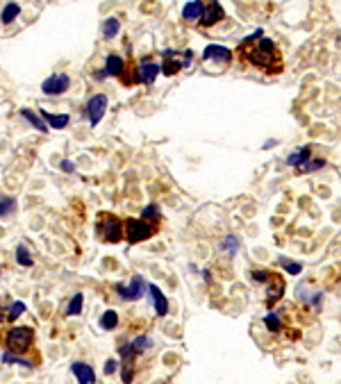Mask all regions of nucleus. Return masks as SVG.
Listing matches in <instances>:
<instances>
[{
    "label": "nucleus",
    "mask_w": 341,
    "mask_h": 384,
    "mask_svg": "<svg viewBox=\"0 0 341 384\" xmlns=\"http://www.w3.org/2000/svg\"><path fill=\"white\" fill-rule=\"evenodd\" d=\"M264 30H257V32L248 34L244 41L239 44V52L250 66L259 68V71L275 75L282 71V55L280 48L269 39V36H262Z\"/></svg>",
    "instance_id": "nucleus-1"
},
{
    "label": "nucleus",
    "mask_w": 341,
    "mask_h": 384,
    "mask_svg": "<svg viewBox=\"0 0 341 384\" xmlns=\"http://www.w3.org/2000/svg\"><path fill=\"white\" fill-rule=\"evenodd\" d=\"M34 343V330L30 325H18V328H12L7 334H5V346H7L9 352H16V355H23L32 348Z\"/></svg>",
    "instance_id": "nucleus-2"
},
{
    "label": "nucleus",
    "mask_w": 341,
    "mask_h": 384,
    "mask_svg": "<svg viewBox=\"0 0 341 384\" xmlns=\"http://www.w3.org/2000/svg\"><path fill=\"white\" fill-rule=\"evenodd\" d=\"M157 232V223H150L146 218H128L123 223V236L128 244H141V241L150 239Z\"/></svg>",
    "instance_id": "nucleus-3"
},
{
    "label": "nucleus",
    "mask_w": 341,
    "mask_h": 384,
    "mask_svg": "<svg viewBox=\"0 0 341 384\" xmlns=\"http://www.w3.org/2000/svg\"><path fill=\"white\" fill-rule=\"evenodd\" d=\"M96 234L107 244H118L123 239V220L114 214H101L96 223Z\"/></svg>",
    "instance_id": "nucleus-4"
},
{
    "label": "nucleus",
    "mask_w": 341,
    "mask_h": 384,
    "mask_svg": "<svg viewBox=\"0 0 341 384\" xmlns=\"http://www.w3.org/2000/svg\"><path fill=\"white\" fill-rule=\"evenodd\" d=\"M107 107H109V98L105 96V93H96V96H91L87 100V105H85V116H87V120H89V125H91V128H96V125L105 118Z\"/></svg>",
    "instance_id": "nucleus-5"
},
{
    "label": "nucleus",
    "mask_w": 341,
    "mask_h": 384,
    "mask_svg": "<svg viewBox=\"0 0 341 384\" xmlns=\"http://www.w3.org/2000/svg\"><path fill=\"white\" fill-rule=\"evenodd\" d=\"M68 89H71V75L68 73H55V75L46 77L41 82V91L46 96H64Z\"/></svg>",
    "instance_id": "nucleus-6"
},
{
    "label": "nucleus",
    "mask_w": 341,
    "mask_h": 384,
    "mask_svg": "<svg viewBox=\"0 0 341 384\" xmlns=\"http://www.w3.org/2000/svg\"><path fill=\"white\" fill-rule=\"evenodd\" d=\"M234 59L232 50L225 48V46H218V44H209L207 48L203 50V62H214L218 68H225L230 66Z\"/></svg>",
    "instance_id": "nucleus-7"
},
{
    "label": "nucleus",
    "mask_w": 341,
    "mask_h": 384,
    "mask_svg": "<svg viewBox=\"0 0 341 384\" xmlns=\"http://www.w3.org/2000/svg\"><path fill=\"white\" fill-rule=\"evenodd\" d=\"M146 287H148V284L144 282V277H141V275H134L132 280H130V284H116L114 289L118 291V296L123 298V300L134 302V300H139V298L146 293Z\"/></svg>",
    "instance_id": "nucleus-8"
},
{
    "label": "nucleus",
    "mask_w": 341,
    "mask_h": 384,
    "mask_svg": "<svg viewBox=\"0 0 341 384\" xmlns=\"http://www.w3.org/2000/svg\"><path fill=\"white\" fill-rule=\"evenodd\" d=\"M225 16L223 7L218 0H205L203 5V16H200V25L203 28H212V25H216L218 21Z\"/></svg>",
    "instance_id": "nucleus-9"
},
{
    "label": "nucleus",
    "mask_w": 341,
    "mask_h": 384,
    "mask_svg": "<svg viewBox=\"0 0 341 384\" xmlns=\"http://www.w3.org/2000/svg\"><path fill=\"white\" fill-rule=\"evenodd\" d=\"M125 73V59L121 55H107V59H105V68L103 71H98L96 80H103V77L112 75V77H121Z\"/></svg>",
    "instance_id": "nucleus-10"
},
{
    "label": "nucleus",
    "mask_w": 341,
    "mask_h": 384,
    "mask_svg": "<svg viewBox=\"0 0 341 384\" xmlns=\"http://www.w3.org/2000/svg\"><path fill=\"white\" fill-rule=\"evenodd\" d=\"M162 73V66L155 64V62H144L139 68H136V75H134V82H141V84H153L157 80V75Z\"/></svg>",
    "instance_id": "nucleus-11"
},
{
    "label": "nucleus",
    "mask_w": 341,
    "mask_h": 384,
    "mask_svg": "<svg viewBox=\"0 0 341 384\" xmlns=\"http://www.w3.org/2000/svg\"><path fill=\"white\" fill-rule=\"evenodd\" d=\"M148 296L153 298V305H155V312H157V316H166L169 314V300L164 298V291H162L157 284H148Z\"/></svg>",
    "instance_id": "nucleus-12"
},
{
    "label": "nucleus",
    "mask_w": 341,
    "mask_h": 384,
    "mask_svg": "<svg viewBox=\"0 0 341 384\" xmlns=\"http://www.w3.org/2000/svg\"><path fill=\"white\" fill-rule=\"evenodd\" d=\"M203 5H205V0H189V3L182 7V18H185V23L189 25H193V23H198L203 16Z\"/></svg>",
    "instance_id": "nucleus-13"
},
{
    "label": "nucleus",
    "mask_w": 341,
    "mask_h": 384,
    "mask_svg": "<svg viewBox=\"0 0 341 384\" xmlns=\"http://www.w3.org/2000/svg\"><path fill=\"white\" fill-rule=\"evenodd\" d=\"M71 373L77 377V382H82V384H93V382H96V373H93V368L89 364H85V361H73Z\"/></svg>",
    "instance_id": "nucleus-14"
},
{
    "label": "nucleus",
    "mask_w": 341,
    "mask_h": 384,
    "mask_svg": "<svg viewBox=\"0 0 341 384\" xmlns=\"http://www.w3.org/2000/svg\"><path fill=\"white\" fill-rule=\"evenodd\" d=\"M21 116H23L25 120H28V123L32 125L34 130H39L41 134H46V132H48V130H50V128H48V123H46V120L41 118V114H34L32 109H21Z\"/></svg>",
    "instance_id": "nucleus-15"
},
{
    "label": "nucleus",
    "mask_w": 341,
    "mask_h": 384,
    "mask_svg": "<svg viewBox=\"0 0 341 384\" xmlns=\"http://www.w3.org/2000/svg\"><path fill=\"white\" fill-rule=\"evenodd\" d=\"M41 118L48 123V128H55V130H64L68 120H71L68 114H50V112H41Z\"/></svg>",
    "instance_id": "nucleus-16"
},
{
    "label": "nucleus",
    "mask_w": 341,
    "mask_h": 384,
    "mask_svg": "<svg viewBox=\"0 0 341 384\" xmlns=\"http://www.w3.org/2000/svg\"><path fill=\"white\" fill-rule=\"evenodd\" d=\"M309 157H312V146H303V148H298L296 152H291V155L287 157V164H289V166H300V164H305Z\"/></svg>",
    "instance_id": "nucleus-17"
},
{
    "label": "nucleus",
    "mask_w": 341,
    "mask_h": 384,
    "mask_svg": "<svg viewBox=\"0 0 341 384\" xmlns=\"http://www.w3.org/2000/svg\"><path fill=\"white\" fill-rule=\"evenodd\" d=\"M21 16V5L18 3H7L3 7V14H0V21H3L5 25H9V23H14Z\"/></svg>",
    "instance_id": "nucleus-18"
},
{
    "label": "nucleus",
    "mask_w": 341,
    "mask_h": 384,
    "mask_svg": "<svg viewBox=\"0 0 341 384\" xmlns=\"http://www.w3.org/2000/svg\"><path fill=\"white\" fill-rule=\"evenodd\" d=\"M150 346H153V339L146 334H141V336H136L134 341H130V348H132L134 357H139V355H144L146 350H150Z\"/></svg>",
    "instance_id": "nucleus-19"
},
{
    "label": "nucleus",
    "mask_w": 341,
    "mask_h": 384,
    "mask_svg": "<svg viewBox=\"0 0 341 384\" xmlns=\"http://www.w3.org/2000/svg\"><path fill=\"white\" fill-rule=\"evenodd\" d=\"M16 261H18V266H23V268L34 266V259H32V255H30L28 246H23V244L16 246Z\"/></svg>",
    "instance_id": "nucleus-20"
},
{
    "label": "nucleus",
    "mask_w": 341,
    "mask_h": 384,
    "mask_svg": "<svg viewBox=\"0 0 341 384\" xmlns=\"http://www.w3.org/2000/svg\"><path fill=\"white\" fill-rule=\"evenodd\" d=\"M16 209H18V203H16V198H0V218H7V216H12V214H16Z\"/></svg>",
    "instance_id": "nucleus-21"
},
{
    "label": "nucleus",
    "mask_w": 341,
    "mask_h": 384,
    "mask_svg": "<svg viewBox=\"0 0 341 384\" xmlns=\"http://www.w3.org/2000/svg\"><path fill=\"white\" fill-rule=\"evenodd\" d=\"M82 305H85V296H82V293H75V296L71 298V302L66 305V316H80Z\"/></svg>",
    "instance_id": "nucleus-22"
},
{
    "label": "nucleus",
    "mask_w": 341,
    "mask_h": 384,
    "mask_svg": "<svg viewBox=\"0 0 341 384\" xmlns=\"http://www.w3.org/2000/svg\"><path fill=\"white\" fill-rule=\"evenodd\" d=\"M98 325H101L103 330H114L118 328V314L114 312V309H107V312L101 316V320H98Z\"/></svg>",
    "instance_id": "nucleus-23"
},
{
    "label": "nucleus",
    "mask_w": 341,
    "mask_h": 384,
    "mask_svg": "<svg viewBox=\"0 0 341 384\" xmlns=\"http://www.w3.org/2000/svg\"><path fill=\"white\" fill-rule=\"evenodd\" d=\"M121 32V21L118 18H107L103 23V36L105 39H114Z\"/></svg>",
    "instance_id": "nucleus-24"
},
{
    "label": "nucleus",
    "mask_w": 341,
    "mask_h": 384,
    "mask_svg": "<svg viewBox=\"0 0 341 384\" xmlns=\"http://www.w3.org/2000/svg\"><path fill=\"white\" fill-rule=\"evenodd\" d=\"M0 359H3L5 361V364H16V366H25V368H32L34 364H32V361H28V359H23V357H18L16 355V352H3V357H0Z\"/></svg>",
    "instance_id": "nucleus-25"
},
{
    "label": "nucleus",
    "mask_w": 341,
    "mask_h": 384,
    "mask_svg": "<svg viewBox=\"0 0 341 384\" xmlns=\"http://www.w3.org/2000/svg\"><path fill=\"white\" fill-rule=\"evenodd\" d=\"M264 325L271 330V332H277L282 330V318H280V312H269L264 316Z\"/></svg>",
    "instance_id": "nucleus-26"
},
{
    "label": "nucleus",
    "mask_w": 341,
    "mask_h": 384,
    "mask_svg": "<svg viewBox=\"0 0 341 384\" xmlns=\"http://www.w3.org/2000/svg\"><path fill=\"white\" fill-rule=\"evenodd\" d=\"M221 250H225L230 257H234V255H237V250H239V239L234 234L225 236V239L221 241Z\"/></svg>",
    "instance_id": "nucleus-27"
},
{
    "label": "nucleus",
    "mask_w": 341,
    "mask_h": 384,
    "mask_svg": "<svg viewBox=\"0 0 341 384\" xmlns=\"http://www.w3.org/2000/svg\"><path fill=\"white\" fill-rule=\"evenodd\" d=\"M141 218H146V220H150V223H157V225H159V220H162L159 207H157V205H148V207H144V212H141Z\"/></svg>",
    "instance_id": "nucleus-28"
},
{
    "label": "nucleus",
    "mask_w": 341,
    "mask_h": 384,
    "mask_svg": "<svg viewBox=\"0 0 341 384\" xmlns=\"http://www.w3.org/2000/svg\"><path fill=\"white\" fill-rule=\"evenodd\" d=\"M280 264H282V268H285L287 273H291V275L303 273V264H300V261H291V259H287V257H280Z\"/></svg>",
    "instance_id": "nucleus-29"
},
{
    "label": "nucleus",
    "mask_w": 341,
    "mask_h": 384,
    "mask_svg": "<svg viewBox=\"0 0 341 384\" xmlns=\"http://www.w3.org/2000/svg\"><path fill=\"white\" fill-rule=\"evenodd\" d=\"M323 166H325L323 159H312V157H309L305 164H300L298 168H300V173H314V171H321Z\"/></svg>",
    "instance_id": "nucleus-30"
},
{
    "label": "nucleus",
    "mask_w": 341,
    "mask_h": 384,
    "mask_svg": "<svg viewBox=\"0 0 341 384\" xmlns=\"http://www.w3.org/2000/svg\"><path fill=\"white\" fill-rule=\"evenodd\" d=\"M25 312V302H21V300H16V302H12L9 305V312H7V318L9 320H16L21 314Z\"/></svg>",
    "instance_id": "nucleus-31"
},
{
    "label": "nucleus",
    "mask_w": 341,
    "mask_h": 384,
    "mask_svg": "<svg viewBox=\"0 0 341 384\" xmlns=\"http://www.w3.org/2000/svg\"><path fill=\"white\" fill-rule=\"evenodd\" d=\"M116 368H118V361L116 359H107V361H105V373H107V375L116 373Z\"/></svg>",
    "instance_id": "nucleus-32"
},
{
    "label": "nucleus",
    "mask_w": 341,
    "mask_h": 384,
    "mask_svg": "<svg viewBox=\"0 0 341 384\" xmlns=\"http://www.w3.org/2000/svg\"><path fill=\"white\" fill-rule=\"evenodd\" d=\"M121 377H123V382H132V377H134L132 368H128V364H125V361H123V373H121Z\"/></svg>",
    "instance_id": "nucleus-33"
},
{
    "label": "nucleus",
    "mask_w": 341,
    "mask_h": 384,
    "mask_svg": "<svg viewBox=\"0 0 341 384\" xmlns=\"http://www.w3.org/2000/svg\"><path fill=\"white\" fill-rule=\"evenodd\" d=\"M59 168H62L64 173H75V164H73L71 159H64V161L59 164Z\"/></svg>",
    "instance_id": "nucleus-34"
},
{
    "label": "nucleus",
    "mask_w": 341,
    "mask_h": 384,
    "mask_svg": "<svg viewBox=\"0 0 341 384\" xmlns=\"http://www.w3.org/2000/svg\"><path fill=\"white\" fill-rule=\"evenodd\" d=\"M203 280H205V282H209V280H212V275H209V271H203Z\"/></svg>",
    "instance_id": "nucleus-35"
},
{
    "label": "nucleus",
    "mask_w": 341,
    "mask_h": 384,
    "mask_svg": "<svg viewBox=\"0 0 341 384\" xmlns=\"http://www.w3.org/2000/svg\"><path fill=\"white\" fill-rule=\"evenodd\" d=\"M0 271H3V266H0Z\"/></svg>",
    "instance_id": "nucleus-36"
}]
</instances>
